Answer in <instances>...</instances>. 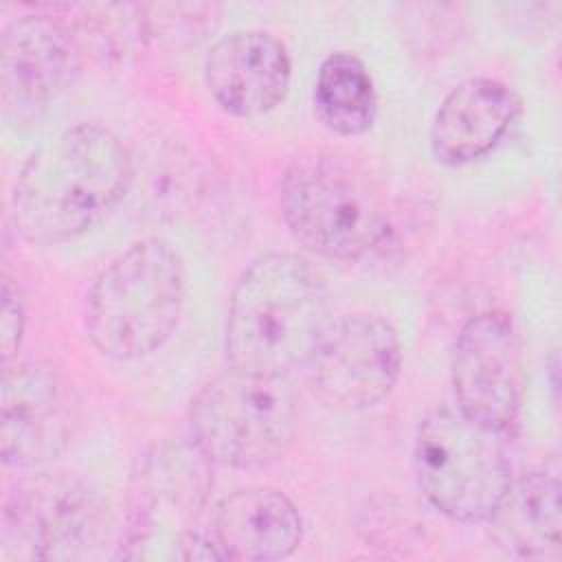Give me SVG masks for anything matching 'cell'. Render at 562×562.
<instances>
[{
    "instance_id": "obj_1",
    "label": "cell",
    "mask_w": 562,
    "mask_h": 562,
    "mask_svg": "<svg viewBox=\"0 0 562 562\" xmlns=\"http://www.w3.org/2000/svg\"><path fill=\"white\" fill-rule=\"evenodd\" d=\"M132 178L121 138L99 123H77L22 165L13 187V224L31 244L70 241L121 204Z\"/></svg>"
},
{
    "instance_id": "obj_2",
    "label": "cell",
    "mask_w": 562,
    "mask_h": 562,
    "mask_svg": "<svg viewBox=\"0 0 562 562\" xmlns=\"http://www.w3.org/2000/svg\"><path fill=\"white\" fill-rule=\"evenodd\" d=\"M327 321L323 274L294 252L261 255L231 294L226 362L239 371L288 375L305 364Z\"/></svg>"
},
{
    "instance_id": "obj_3",
    "label": "cell",
    "mask_w": 562,
    "mask_h": 562,
    "mask_svg": "<svg viewBox=\"0 0 562 562\" xmlns=\"http://www.w3.org/2000/svg\"><path fill=\"white\" fill-rule=\"evenodd\" d=\"M184 294V266L171 244L158 237L138 239L119 252L86 292V334L108 358H145L171 338Z\"/></svg>"
},
{
    "instance_id": "obj_4",
    "label": "cell",
    "mask_w": 562,
    "mask_h": 562,
    "mask_svg": "<svg viewBox=\"0 0 562 562\" xmlns=\"http://www.w3.org/2000/svg\"><path fill=\"white\" fill-rule=\"evenodd\" d=\"M279 206L292 237L325 259L360 261L393 233L369 178L329 154L301 156L285 169Z\"/></svg>"
},
{
    "instance_id": "obj_5",
    "label": "cell",
    "mask_w": 562,
    "mask_h": 562,
    "mask_svg": "<svg viewBox=\"0 0 562 562\" xmlns=\"http://www.w3.org/2000/svg\"><path fill=\"white\" fill-rule=\"evenodd\" d=\"M299 424L294 391L285 375L228 367L191 400L189 430L195 448L213 463L259 470L292 443Z\"/></svg>"
},
{
    "instance_id": "obj_6",
    "label": "cell",
    "mask_w": 562,
    "mask_h": 562,
    "mask_svg": "<svg viewBox=\"0 0 562 562\" xmlns=\"http://www.w3.org/2000/svg\"><path fill=\"white\" fill-rule=\"evenodd\" d=\"M415 472L428 503L457 522H485L512 485L503 435L459 408L430 411L415 435Z\"/></svg>"
},
{
    "instance_id": "obj_7",
    "label": "cell",
    "mask_w": 562,
    "mask_h": 562,
    "mask_svg": "<svg viewBox=\"0 0 562 562\" xmlns=\"http://www.w3.org/2000/svg\"><path fill=\"white\" fill-rule=\"evenodd\" d=\"M112 520L101 496L72 476L40 474L9 492L2 507V555L90 560L103 555Z\"/></svg>"
},
{
    "instance_id": "obj_8",
    "label": "cell",
    "mask_w": 562,
    "mask_h": 562,
    "mask_svg": "<svg viewBox=\"0 0 562 562\" xmlns=\"http://www.w3.org/2000/svg\"><path fill=\"white\" fill-rule=\"evenodd\" d=\"M307 378L314 395L338 411H362L384 400L402 369L395 327L380 314L329 318L312 347Z\"/></svg>"
},
{
    "instance_id": "obj_9",
    "label": "cell",
    "mask_w": 562,
    "mask_h": 562,
    "mask_svg": "<svg viewBox=\"0 0 562 562\" xmlns=\"http://www.w3.org/2000/svg\"><path fill=\"white\" fill-rule=\"evenodd\" d=\"M211 465L193 441L160 443L143 457L130 487L125 555L140 558L145 549L165 540L173 544V555L178 553L206 507L213 487Z\"/></svg>"
},
{
    "instance_id": "obj_10",
    "label": "cell",
    "mask_w": 562,
    "mask_h": 562,
    "mask_svg": "<svg viewBox=\"0 0 562 562\" xmlns=\"http://www.w3.org/2000/svg\"><path fill=\"white\" fill-rule=\"evenodd\" d=\"M457 408L474 424L507 435L522 404L520 340L505 312L472 316L459 331L452 356Z\"/></svg>"
},
{
    "instance_id": "obj_11",
    "label": "cell",
    "mask_w": 562,
    "mask_h": 562,
    "mask_svg": "<svg viewBox=\"0 0 562 562\" xmlns=\"http://www.w3.org/2000/svg\"><path fill=\"white\" fill-rule=\"evenodd\" d=\"M77 426V404L64 375L42 360L2 367L0 457L11 468H37L57 459Z\"/></svg>"
},
{
    "instance_id": "obj_12",
    "label": "cell",
    "mask_w": 562,
    "mask_h": 562,
    "mask_svg": "<svg viewBox=\"0 0 562 562\" xmlns=\"http://www.w3.org/2000/svg\"><path fill=\"white\" fill-rule=\"evenodd\" d=\"M81 70V44L70 24L50 13L13 18L0 42V99L15 121L37 119Z\"/></svg>"
},
{
    "instance_id": "obj_13",
    "label": "cell",
    "mask_w": 562,
    "mask_h": 562,
    "mask_svg": "<svg viewBox=\"0 0 562 562\" xmlns=\"http://www.w3.org/2000/svg\"><path fill=\"white\" fill-rule=\"evenodd\" d=\"M292 64L270 33L248 29L222 35L209 50L204 81L217 105L241 119L274 110L288 94Z\"/></svg>"
},
{
    "instance_id": "obj_14",
    "label": "cell",
    "mask_w": 562,
    "mask_h": 562,
    "mask_svg": "<svg viewBox=\"0 0 562 562\" xmlns=\"http://www.w3.org/2000/svg\"><path fill=\"white\" fill-rule=\"evenodd\" d=\"M520 112L516 92L490 77H470L454 86L435 112L430 151L450 167L487 156L509 132Z\"/></svg>"
},
{
    "instance_id": "obj_15",
    "label": "cell",
    "mask_w": 562,
    "mask_h": 562,
    "mask_svg": "<svg viewBox=\"0 0 562 562\" xmlns=\"http://www.w3.org/2000/svg\"><path fill=\"white\" fill-rule=\"evenodd\" d=\"M301 536L296 505L272 487H244L224 496L211 520V538L224 560H281L299 547Z\"/></svg>"
},
{
    "instance_id": "obj_16",
    "label": "cell",
    "mask_w": 562,
    "mask_h": 562,
    "mask_svg": "<svg viewBox=\"0 0 562 562\" xmlns=\"http://www.w3.org/2000/svg\"><path fill=\"white\" fill-rule=\"evenodd\" d=\"M498 540L520 558L560 560V476L558 468L533 470L512 481L503 503L490 518Z\"/></svg>"
},
{
    "instance_id": "obj_17",
    "label": "cell",
    "mask_w": 562,
    "mask_h": 562,
    "mask_svg": "<svg viewBox=\"0 0 562 562\" xmlns=\"http://www.w3.org/2000/svg\"><path fill=\"white\" fill-rule=\"evenodd\" d=\"M312 103L318 121L342 136L367 132L378 114V94L367 66L345 50L321 61Z\"/></svg>"
},
{
    "instance_id": "obj_18",
    "label": "cell",
    "mask_w": 562,
    "mask_h": 562,
    "mask_svg": "<svg viewBox=\"0 0 562 562\" xmlns=\"http://www.w3.org/2000/svg\"><path fill=\"white\" fill-rule=\"evenodd\" d=\"M24 334V307L18 296V288L11 279L2 281V305H0V349L2 367L13 362Z\"/></svg>"
}]
</instances>
